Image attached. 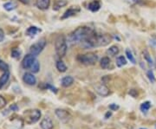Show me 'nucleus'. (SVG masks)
<instances>
[{"label": "nucleus", "instance_id": "obj_3", "mask_svg": "<svg viewBox=\"0 0 156 129\" xmlns=\"http://www.w3.org/2000/svg\"><path fill=\"white\" fill-rule=\"evenodd\" d=\"M55 50L56 55L60 58L64 57L66 55L68 50L67 40L63 35H59L55 40Z\"/></svg>", "mask_w": 156, "mask_h": 129}, {"label": "nucleus", "instance_id": "obj_18", "mask_svg": "<svg viewBox=\"0 0 156 129\" xmlns=\"http://www.w3.org/2000/svg\"><path fill=\"white\" fill-rule=\"evenodd\" d=\"M67 0H56L53 5V10L54 11H59L61 8L67 5Z\"/></svg>", "mask_w": 156, "mask_h": 129}, {"label": "nucleus", "instance_id": "obj_39", "mask_svg": "<svg viewBox=\"0 0 156 129\" xmlns=\"http://www.w3.org/2000/svg\"><path fill=\"white\" fill-rule=\"evenodd\" d=\"M155 66H156V62H155Z\"/></svg>", "mask_w": 156, "mask_h": 129}, {"label": "nucleus", "instance_id": "obj_30", "mask_svg": "<svg viewBox=\"0 0 156 129\" xmlns=\"http://www.w3.org/2000/svg\"><path fill=\"white\" fill-rule=\"evenodd\" d=\"M6 103H7V101H6L5 99L2 96H0V109H2V108L5 107Z\"/></svg>", "mask_w": 156, "mask_h": 129}, {"label": "nucleus", "instance_id": "obj_33", "mask_svg": "<svg viewBox=\"0 0 156 129\" xmlns=\"http://www.w3.org/2000/svg\"><path fill=\"white\" fill-rule=\"evenodd\" d=\"M129 95L135 98V97H137V96H138V93H137V91L135 89H131L129 91Z\"/></svg>", "mask_w": 156, "mask_h": 129}, {"label": "nucleus", "instance_id": "obj_37", "mask_svg": "<svg viewBox=\"0 0 156 129\" xmlns=\"http://www.w3.org/2000/svg\"><path fill=\"white\" fill-rule=\"evenodd\" d=\"M111 115H112V113L111 112H108L106 113V114H105V118L108 119V118H109V117H110V116H111Z\"/></svg>", "mask_w": 156, "mask_h": 129}, {"label": "nucleus", "instance_id": "obj_7", "mask_svg": "<svg viewBox=\"0 0 156 129\" xmlns=\"http://www.w3.org/2000/svg\"><path fill=\"white\" fill-rule=\"evenodd\" d=\"M35 61H36V58H35V56L33 55H31V54L26 55V56L23 57L22 62H21L22 68H24V69L30 68V67L32 66V64H33Z\"/></svg>", "mask_w": 156, "mask_h": 129}, {"label": "nucleus", "instance_id": "obj_16", "mask_svg": "<svg viewBox=\"0 0 156 129\" xmlns=\"http://www.w3.org/2000/svg\"><path fill=\"white\" fill-rule=\"evenodd\" d=\"M38 32H41V29L37 28V27H36V26H30V27H29L27 30H26V35L28 36V37H33L35 35H37V34L38 33Z\"/></svg>", "mask_w": 156, "mask_h": 129}, {"label": "nucleus", "instance_id": "obj_14", "mask_svg": "<svg viewBox=\"0 0 156 129\" xmlns=\"http://www.w3.org/2000/svg\"><path fill=\"white\" fill-rule=\"evenodd\" d=\"M9 79H10V71L8 70L4 72L3 75L0 76V89L4 88V86L8 82Z\"/></svg>", "mask_w": 156, "mask_h": 129}, {"label": "nucleus", "instance_id": "obj_34", "mask_svg": "<svg viewBox=\"0 0 156 129\" xmlns=\"http://www.w3.org/2000/svg\"><path fill=\"white\" fill-rule=\"evenodd\" d=\"M10 110H11V111H18V107H17V105H16V104L11 105V107H10Z\"/></svg>", "mask_w": 156, "mask_h": 129}, {"label": "nucleus", "instance_id": "obj_19", "mask_svg": "<svg viewBox=\"0 0 156 129\" xmlns=\"http://www.w3.org/2000/svg\"><path fill=\"white\" fill-rule=\"evenodd\" d=\"M119 52H120L119 48L117 47L116 45H113V46H111V47H109V49H108V51H107V54H108V56H115L116 55L119 54Z\"/></svg>", "mask_w": 156, "mask_h": 129}, {"label": "nucleus", "instance_id": "obj_23", "mask_svg": "<svg viewBox=\"0 0 156 129\" xmlns=\"http://www.w3.org/2000/svg\"><path fill=\"white\" fill-rule=\"evenodd\" d=\"M151 107V102L150 101H145V102H143L141 105H140V111L143 113H147L149 109H150Z\"/></svg>", "mask_w": 156, "mask_h": 129}, {"label": "nucleus", "instance_id": "obj_36", "mask_svg": "<svg viewBox=\"0 0 156 129\" xmlns=\"http://www.w3.org/2000/svg\"><path fill=\"white\" fill-rule=\"evenodd\" d=\"M19 2H21L23 5H28L29 4V0H18Z\"/></svg>", "mask_w": 156, "mask_h": 129}, {"label": "nucleus", "instance_id": "obj_5", "mask_svg": "<svg viewBox=\"0 0 156 129\" xmlns=\"http://www.w3.org/2000/svg\"><path fill=\"white\" fill-rule=\"evenodd\" d=\"M76 60L83 65L91 66V65H95L97 62L98 56L95 53L89 52V53L84 54V55H78L77 57H76Z\"/></svg>", "mask_w": 156, "mask_h": 129}, {"label": "nucleus", "instance_id": "obj_9", "mask_svg": "<svg viewBox=\"0 0 156 129\" xmlns=\"http://www.w3.org/2000/svg\"><path fill=\"white\" fill-rule=\"evenodd\" d=\"M95 92L101 96H108L109 95V89L106 85L97 84L95 86Z\"/></svg>", "mask_w": 156, "mask_h": 129}, {"label": "nucleus", "instance_id": "obj_8", "mask_svg": "<svg viewBox=\"0 0 156 129\" xmlns=\"http://www.w3.org/2000/svg\"><path fill=\"white\" fill-rule=\"evenodd\" d=\"M55 113H56V116L58 117V119H59L61 121H62L63 123L68 122V121L69 120V119H70L69 113H68V111L64 110V109L57 108V109H56V111H55Z\"/></svg>", "mask_w": 156, "mask_h": 129}, {"label": "nucleus", "instance_id": "obj_13", "mask_svg": "<svg viewBox=\"0 0 156 129\" xmlns=\"http://www.w3.org/2000/svg\"><path fill=\"white\" fill-rule=\"evenodd\" d=\"M50 0H36V6L41 11H46L50 7Z\"/></svg>", "mask_w": 156, "mask_h": 129}, {"label": "nucleus", "instance_id": "obj_25", "mask_svg": "<svg viewBox=\"0 0 156 129\" xmlns=\"http://www.w3.org/2000/svg\"><path fill=\"white\" fill-rule=\"evenodd\" d=\"M39 69H40V64L37 60H36L34 63L32 64V66L30 67V71L32 73H38Z\"/></svg>", "mask_w": 156, "mask_h": 129}, {"label": "nucleus", "instance_id": "obj_10", "mask_svg": "<svg viewBox=\"0 0 156 129\" xmlns=\"http://www.w3.org/2000/svg\"><path fill=\"white\" fill-rule=\"evenodd\" d=\"M23 81L30 86H34L37 83V78L31 73H25L23 76Z\"/></svg>", "mask_w": 156, "mask_h": 129}, {"label": "nucleus", "instance_id": "obj_35", "mask_svg": "<svg viewBox=\"0 0 156 129\" xmlns=\"http://www.w3.org/2000/svg\"><path fill=\"white\" fill-rule=\"evenodd\" d=\"M5 38V33H4V30L2 29H0V42H2Z\"/></svg>", "mask_w": 156, "mask_h": 129}, {"label": "nucleus", "instance_id": "obj_21", "mask_svg": "<svg viewBox=\"0 0 156 129\" xmlns=\"http://www.w3.org/2000/svg\"><path fill=\"white\" fill-rule=\"evenodd\" d=\"M100 65L101 67L103 69H106L108 68V66L110 65V59L108 58V57H102L100 61Z\"/></svg>", "mask_w": 156, "mask_h": 129}, {"label": "nucleus", "instance_id": "obj_32", "mask_svg": "<svg viewBox=\"0 0 156 129\" xmlns=\"http://www.w3.org/2000/svg\"><path fill=\"white\" fill-rule=\"evenodd\" d=\"M119 107H119L118 105H116V104H114V103L109 105V109H110V110H112V111H116V110H118V109H119Z\"/></svg>", "mask_w": 156, "mask_h": 129}, {"label": "nucleus", "instance_id": "obj_27", "mask_svg": "<svg viewBox=\"0 0 156 129\" xmlns=\"http://www.w3.org/2000/svg\"><path fill=\"white\" fill-rule=\"evenodd\" d=\"M126 56L128 57V59L130 61V62H132L133 64H135L136 63V61H135V58H134V56H133V53H132V51H130V50H126Z\"/></svg>", "mask_w": 156, "mask_h": 129}, {"label": "nucleus", "instance_id": "obj_17", "mask_svg": "<svg viewBox=\"0 0 156 129\" xmlns=\"http://www.w3.org/2000/svg\"><path fill=\"white\" fill-rule=\"evenodd\" d=\"M89 11H91L92 12H96L100 10L101 8V4L98 1H93L91 3H89V5H88Z\"/></svg>", "mask_w": 156, "mask_h": 129}, {"label": "nucleus", "instance_id": "obj_15", "mask_svg": "<svg viewBox=\"0 0 156 129\" xmlns=\"http://www.w3.org/2000/svg\"><path fill=\"white\" fill-rule=\"evenodd\" d=\"M61 83L63 88H68V87L71 86L74 83V78H73L72 76H69V75L65 76V77H63V78L62 79Z\"/></svg>", "mask_w": 156, "mask_h": 129}, {"label": "nucleus", "instance_id": "obj_31", "mask_svg": "<svg viewBox=\"0 0 156 129\" xmlns=\"http://www.w3.org/2000/svg\"><path fill=\"white\" fill-rule=\"evenodd\" d=\"M45 89H48L51 90V91H52L53 93H55V94L57 93V89L55 88V87H53L52 85L49 84V83H46V84H45Z\"/></svg>", "mask_w": 156, "mask_h": 129}, {"label": "nucleus", "instance_id": "obj_6", "mask_svg": "<svg viewBox=\"0 0 156 129\" xmlns=\"http://www.w3.org/2000/svg\"><path fill=\"white\" fill-rule=\"evenodd\" d=\"M45 46H46V40H45V38H42V39L38 40L37 43H35L30 46V54L33 55L34 56H37L42 51H44Z\"/></svg>", "mask_w": 156, "mask_h": 129}, {"label": "nucleus", "instance_id": "obj_20", "mask_svg": "<svg viewBox=\"0 0 156 129\" xmlns=\"http://www.w3.org/2000/svg\"><path fill=\"white\" fill-rule=\"evenodd\" d=\"M56 68H57V70H58L59 72H61V73H64V72H66V70H67V66L65 65V63L62 62V60H58V61L56 62Z\"/></svg>", "mask_w": 156, "mask_h": 129}, {"label": "nucleus", "instance_id": "obj_29", "mask_svg": "<svg viewBox=\"0 0 156 129\" xmlns=\"http://www.w3.org/2000/svg\"><path fill=\"white\" fill-rule=\"evenodd\" d=\"M147 77H148V79L150 80L151 82H155V77H154V72H153L152 70H148V71H147Z\"/></svg>", "mask_w": 156, "mask_h": 129}, {"label": "nucleus", "instance_id": "obj_2", "mask_svg": "<svg viewBox=\"0 0 156 129\" xmlns=\"http://www.w3.org/2000/svg\"><path fill=\"white\" fill-rule=\"evenodd\" d=\"M95 33V30L89 26H81L76 28L69 35V39L73 43H82Z\"/></svg>", "mask_w": 156, "mask_h": 129}, {"label": "nucleus", "instance_id": "obj_4", "mask_svg": "<svg viewBox=\"0 0 156 129\" xmlns=\"http://www.w3.org/2000/svg\"><path fill=\"white\" fill-rule=\"evenodd\" d=\"M41 111L38 109H28L23 112V120L28 125L37 122L41 118Z\"/></svg>", "mask_w": 156, "mask_h": 129}, {"label": "nucleus", "instance_id": "obj_38", "mask_svg": "<svg viewBox=\"0 0 156 129\" xmlns=\"http://www.w3.org/2000/svg\"><path fill=\"white\" fill-rule=\"evenodd\" d=\"M151 44L153 45H154V46H156V37L155 38H154V39H152L151 40V42H150Z\"/></svg>", "mask_w": 156, "mask_h": 129}, {"label": "nucleus", "instance_id": "obj_1", "mask_svg": "<svg viewBox=\"0 0 156 129\" xmlns=\"http://www.w3.org/2000/svg\"><path fill=\"white\" fill-rule=\"evenodd\" d=\"M112 37L108 34L95 33L92 37L81 43V45L83 49H90L95 47H104L108 45L112 41Z\"/></svg>", "mask_w": 156, "mask_h": 129}, {"label": "nucleus", "instance_id": "obj_22", "mask_svg": "<svg viewBox=\"0 0 156 129\" xmlns=\"http://www.w3.org/2000/svg\"><path fill=\"white\" fill-rule=\"evenodd\" d=\"M127 64V59L126 57L123 56H120L117 57L116 59V65L119 68L122 67V66H125Z\"/></svg>", "mask_w": 156, "mask_h": 129}, {"label": "nucleus", "instance_id": "obj_28", "mask_svg": "<svg viewBox=\"0 0 156 129\" xmlns=\"http://www.w3.org/2000/svg\"><path fill=\"white\" fill-rule=\"evenodd\" d=\"M21 56V52L19 51H17V50H13V51H11V57H13V58H19Z\"/></svg>", "mask_w": 156, "mask_h": 129}, {"label": "nucleus", "instance_id": "obj_24", "mask_svg": "<svg viewBox=\"0 0 156 129\" xmlns=\"http://www.w3.org/2000/svg\"><path fill=\"white\" fill-rule=\"evenodd\" d=\"M143 56H144V58H145V60L147 61V62L150 66H153V65H154V62H153V60H152V57H151L150 54H149L147 51H143Z\"/></svg>", "mask_w": 156, "mask_h": 129}, {"label": "nucleus", "instance_id": "obj_12", "mask_svg": "<svg viewBox=\"0 0 156 129\" xmlns=\"http://www.w3.org/2000/svg\"><path fill=\"white\" fill-rule=\"evenodd\" d=\"M40 127L42 129H53L54 124L50 117H44L40 122Z\"/></svg>", "mask_w": 156, "mask_h": 129}, {"label": "nucleus", "instance_id": "obj_11", "mask_svg": "<svg viewBox=\"0 0 156 129\" xmlns=\"http://www.w3.org/2000/svg\"><path fill=\"white\" fill-rule=\"evenodd\" d=\"M79 11H80V8H77V7H71V8L68 9L67 11L62 14V16L61 17V19L62 20H64V19H67L69 17H73V16L76 15Z\"/></svg>", "mask_w": 156, "mask_h": 129}, {"label": "nucleus", "instance_id": "obj_26", "mask_svg": "<svg viewBox=\"0 0 156 129\" xmlns=\"http://www.w3.org/2000/svg\"><path fill=\"white\" fill-rule=\"evenodd\" d=\"M16 7H17V5H16L14 3H12V2H8V3H5V4L4 5V8H5L7 11H13L14 9H16Z\"/></svg>", "mask_w": 156, "mask_h": 129}]
</instances>
